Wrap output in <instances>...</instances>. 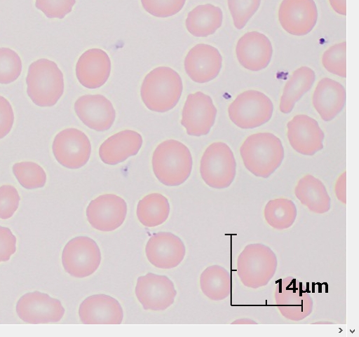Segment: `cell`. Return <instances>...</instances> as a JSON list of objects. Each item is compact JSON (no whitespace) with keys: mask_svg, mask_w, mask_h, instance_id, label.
<instances>
[{"mask_svg":"<svg viewBox=\"0 0 359 337\" xmlns=\"http://www.w3.org/2000/svg\"><path fill=\"white\" fill-rule=\"evenodd\" d=\"M287 128L290 144L298 153L311 156L323 149L325 135L313 118L297 115L288 122Z\"/></svg>","mask_w":359,"mask_h":337,"instance_id":"cell-15","label":"cell"},{"mask_svg":"<svg viewBox=\"0 0 359 337\" xmlns=\"http://www.w3.org/2000/svg\"><path fill=\"white\" fill-rule=\"evenodd\" d=\"M217 113L211 97L198 92L188 96L183 109L181 123L189 135L205 136L213 127Z\"/></svg>","mask_w":359,"mask_h":337,"instance_id":"cell-13","label":"cell"},{"mask_svg":"<svg viewBox=\"0 0 359 337\" xmlns=\"http://www.w3.org/2000/svg\"><path fill=\"white\" fill-rule=\"evenodd\" d=\"M15 114L8 99L0 96V139L5 138L12 130Z\"/></svg>","mask_w":359,"mask_h":337,"instance_id":"cell-36","label":"cell"},{"mask_svg":"<svg viewBox=\"0 0 359 337\" xmlns=\"http://www.w3.org/2000/svg\"><path fill=\"white\" fill-rule=\"evenodd\" d=\"M21 198L18 189L11 185L0 187V219L12 218L18 211Z\"/></svg>","mask_w":359,"mask_h":337,"instance_id":"cell-33","label":"cell"},{"mask_svg":"<svg viewBox=\"0 0 359 337\" xmlns=\"http://www.w3.org/2000/svg\"><path fill=\"white\" fill-rule=\"evenodd\" d=\"M87 218L97 231H114L124 223L128 214L126 200L114 194H104L92 200L87 208Z\"/></svg>","mask_w":359,"mask_h":337,"instance_id":"cell-11","label":"cell"},{"mask_svg":"<svg viewBox=\"0 0 359 337\" xmlns=\"http://www.w3.org/2000/svg\"><path fill=\"white\" fill-rule=\"evenodd\" d=\"M346 91L339 83L323 78L314 90L312 104L320 118L325 122L333 120L344 109Z\"/></svg>","mask_w":359,"mask_h":337,"instance_id":"cell-22","label":"cell"},{"mask_svg":"<svg viewBox=\"0 0 359 337\" xmlns=\"http://www.w3.org/2000/svg\"><path fill=\"white\" fill-rule=\"evenodd\" d=\"M222 10L211 4L202 5L191 11L186 20L188 32L197 38L213 35L222 25Z\"/></svg>","mask_w":359,"mask_h":337,"instance_id":"cell-23","label":"cell"},{"mask_svg":"<svg viewBox=\"0 0 359 337\" xmlns=\"http://www.w3.org/2000/svg\"><path fill=\"white\" fill-rule=\"evenodd\" d=\"M318 10L314 0H283L278 10V20L285 32L292 36H304L315 27Z\"/></svg>","mask_w":359,"mask_h":337,"instance_id":"cell-12","label":"cell"},{"mask_svg":"<svg viewBox=\"0 0 359 337\" xmlns=\"http://www.w3.org/2000/svg\"><path fill=\"white\" fill-rule=\"evenodd\" d=\"M245 168L257 177L268 178L281 165L284 149L276 135L262 132L246 138L240 149Z\"/></svg>","mask_w":359,"mask_h":337,"instance_id":"cell-1","label":"cell"},{"mask_svg":"<svg viewBox=\"0 0 359 337\" xmlns=\"http://www.w3.org/2000/svg\"><path fill=\"white\" fill-rule=\"evenodd\" d=\"M76 0H36V8L50 19L62 20L72 12Z\"/></svg>","mask_w":359,"mask_h":337,"instance_id":"cell-34","label":"cell"},{"mask_svg":"<svg viewBox=\"0 0 359 337\" xmlns=\"http://www.w3.org/2000/svg\"><path fill=\"white\" fill-rule=\"evenodd\" d=\"M183 92L182 80L170 67H158L144 78L141 88L142 99L151 111L165 113L178 104Z\"/></svg>","mask_w":359,"mask_h":337,"instance_id":"cell-2","label":"cell"},{"mask_svg":"<svg viewBox=\"0 0 359 337\" xmlns=\"http://www.w3.org/2000/svg\"><path fill=\"white\" fill-rule=\"evenodd\" d=\"M27 83L29 97L40 107L54 106L65 92L63 73L55 62L47 59L30 66Z\"/></svg>","mask_w":359,"mask_h":337,"instance_id":"cell-4","label":"cell"},{"mask_svg":"<svg viewBox=\"0 0 359 337\" xmlns=\"http://www.w3.org/2000/svg\"><path fill=\"white\" fill-rule=\"evenodd\" d=\"M18 239L12 231L0 226V263L11 260L17 252Z\"/></svg>","mask_w":359,"mask_h":337,"instance_id":"cell-35","label":"cell"},{"mask_svg":"<svg viewBox=\"0 0 359 337\" xmlns=\"http://www.w3.org/2000/svg\"><path fill=\"white\" fill-rule=\"evenodd\" d=\"M145 251L149 261L154 266L164 270L177 267L186 255V247L182 239L169 232L153 235Z\"/></svg>","mask_w":359,"mask_h":337,"instance_id":"cell-14","label":"cell"},{"mask_svg":"<svg viewBox=\"0 0 359 337\" xmlns=\"http://www.w3.org/2000/svg\"><path fill=\"white\" fill-rule=\"evenodd\" d=\"M17 312L27 323L50 324L60 322L65 314V308L60 300L36 291L27 293L20 298Z\"/></svg>","mask_w":359,"mask_h":337,"instance_id":"cell-9","label":"cell"},{"mask_svg":"<svg viewBox=\"0 0 359 337\" xmlns=\"http://www.w3.org/2000/svg\"><path fill=\"white\" fill-rule=\"evenodd\" d=\"M22 71V62L19 55L10 48H0V84L15 82Z\"/></svg>","mask_w":359,"mask_h":337,"instance_id":"cell-29","label":"cell"},{"mask_svg":"<svg viewBox=\"0 0 359 337\" xmlns=\"http://www.w3.org/2000/svg\"><path fill=\"white\" fill-rule=\"evenodd\" d=\"M170 212L168 198L160 193H151L139 202L137 216L143 226L153 228L164 223L169 217Z\"/></svg>","mask_w":359,"mask_h":337,"instance_id":"cell-26","label":"cell"},{"mask_svg":"<svg viewBox=\"0 0 359 337\" xmlns=\"http://www.w3.org/2000/svg\"><path fill=\"white\" fill-rule=\"evenodd\" d=\"M316 80L314 71L306 67L294 71L283 89L280 102V111L290 114L295 104L311 90Z\"/></svg>","mask_w":359,"mask_h":337,"instance_id":"cell-24","label":"cell"},{"mask_svg":"<svg viewBox=\"0 0 359 337\" xmlns=\"http://www.w3.org/2000/svg\"><path fill=\"white\" fill-rule=\"evenodd\" d=\"M74 108L80 120L97 132L109 130L116 121V110L103 95H84L76 101Z\"/></svg>","mask_w":359,"mask_h":337,"instance_id":"cell-18","label":"cell"},{"mask_svg":"<svg viewBox=\"0 0 359 337\" xmlns=\"http://www.w3.org/2000/svg\"><path fill=\"white\" fill-rule=\"evenodd\" d=\"M135 294L144 309L160 311L174 303L177 292L169 277L149 273L137 279Z\"/></svg>","mask_w":359,"mask_h":337,"instance_id":"cell-10","label":"cell"},{"mask_svg":"<svg viewBox=\"0 0 359 337\" xmlns=\"http://www.w3.org/2000/svg\"><path fill=\"white\" fill-rule=\"evenodd\" d=\"M143 144L140 134L124 130L107 139L100 146V157L109 165H116L138 154Z\"/></svg>","mask_w":359,"mask_h":337,"instance_id":"cell-21","label":"cell"},{"mask_svg":"<svg viewBox=\"0 0 359 337\" xmlns=\"http://www.w3.org/2000/svg\"><path fill=\"white\" fill-rule=\"evenodd\" d=\"M329 3L336 13L346 15V0H329Z\"/></svg>","mask_w":359,"mask_h":337,"instance_id":"cell-38","label":"cell"},{"mask_svg":"<svg viewBox=\"0 0 359 337\" xmlns=\"http://www.w3.org/2000/svg\"><path fill=\"white\" fill-rule=\"evenodd\" d=\"M53 154L65 167L77 170L84 167L91 156L92 146L82 131L69 128L60 132L53 144Z\"/></svg>","mask_w":359,"mask_h":337,"instance_id":"cell-8","label":"cell"},{"mask_svg":"<svg viewBox=\"0 0 359 337\" xmlns=\"http://www.w3.org/2000/svg\"><path fill=\"white\" fill-rule=\"evenodd\" d=\"M76 71L77 78L83 87L98 89L104 85L110 77L111 62L104 50L91 49L80 57Z\"/></svg>","mask_w":359,"mask_h":337,"instance_id":"cell-20","label":"cell"},{"mask_svg":"<svg viewBox=\"0 0 359 337\" xmlns=\"http://www.w3.org/2000/svg\"><path fill=\"white\" fill-rule=\"evenodd\" d=\"M13 173L19 183L27 189L43 188L47 182L46 171L36 163H16L13 166Z\"/></svg>","mask_w":359,"mask_h":337,"instance_id":"cell-28","label":"cell"},{"mask_svg":"<svg viewBox=\"0 0 359 337\" xmlns=\"http://www.w3.org/2000/svg\"><path fill=\"white\" fill-rule=\"evenodd\" d=\"M236 54L238 62L244 69L258 72L265 69L270 64L273 48L265 35L251 32L238 40Z\"/></svg>","mask_w":359,"mask_h":337,"instance_id":"cell-17","label":"cell"},{"mask_svg":"<svg viewBox=\"0 0 359 337\" xmlns=\"http://www.w3.org/2000/svg\"><path fill=\"white\" fill-rule=\"evenodd\" d=\"M79 316L85 324H120L123 310L118 300L107 294H95L80 305Z\"/></svg>","mask_w":359,"mask_h":337,"instance_id":"cell-19","label":"cell"},{"mask_svg":"<svg viewBox=\"0 0 359 337\" xmlns=\"http://www.w3.org/2000/svg\"><path fill=\"white\" fill-rule=\"evenodd\" d=\"M346 43L336 44L323 55L322 64L329 73L345 78L346 77Z\"/></svg>","mask_w":359,"mask_h":337,"instance_id":"cell-30","label":"cell"},{"mask_svg":"<svg viewBox=\"0 0 359 337\" xmlns=\"http://www.w3.org/2000/svg\"><path fill=\"white\" fill-rule=\"evenodd\" d=\"M273 105L264 93L248 90L239 95L229 106V116L237 127L244 130L257 128L268 123Z\"/></svg>","mask_w":359,"mask_h":337,"instance_id":"cell-6","label":"cell"},{"mask_svg":"<svg viewBox=\"0 0 359 337\" xmlns=\"http://www.w3.org/2000/svg\"><path fill=\"white\" fill-rule=\"evenodd\" d=\"M228 272L219 266L207 268L201 274V288L210 299L219 301L228 296Z\"/></svg>","mask_w":359,"mask_h":337,"instance_id":"cell-27","label":"cell"},{"mask_svg":"<svg viewBox=\"0 0 359 337\" xmlns=\"http://www.w3.org/2000/svg\"><path fill=\"white\" fill-rule=\"evenodd\" d=\"M294 192L297 199L311 211L324 213L330 209V198L327 190L324 184L313 176L302 177Z\"/></svg>","mask_w":359,"mask_h":337,"instance_id":"cell-25","label":"cell"},{"mask_svg":"<svg viewBox=\"0 0 359 337\" xmlns=\"http://www.w3.org/2000/svg\"><path fill=\"white\" fill-rule=\"evenodd\" d=\"M200 172L203 180L210 187L228 188L236 174V162L230 147L223 142L210 145L202 156Z\"/></svg>","mask_w":359,"mask_h":337,"instance_id":"cell-5","label":"cell"},{"mask_svg":"<svg viewBox=\"0 0 359 337\" xmlns=\"http://www.w3.org/2000/svg\"><path fill=\"white\" fill-rule=\"evenodd\" d=\"M261 0H228V7L234 27L238 30L245 28L259 8Z\"/></svg>","mask_w":359,"mask_h":337,"instance_id":"cell-31","label":"cell"},{"mask_svg":"<svg viewBox=\"0 0 359 337\" xmlns=\"http://www.w3.org/2000/svg\"><path fill=\"white\" fill-rule=\"evenodd\" d=\"M62 264L67 273L84 278L93 275L100 268L102 254L97 243L87 236L73 238L65 245Z\"/></svg>","mask_w":359,"mask_h":337,"instance_id":"cell-7","label":"cell"},{"mask_svg":"<svg viewBox=\"0 0 359 337\" xmlns=\"http://www.w3.org/2000/svg\"><path fill=\"white\" fill-rule=\"evenodd\" d=\"M152 165L155 176L167 186H178L190 177L193 159L187 146L177 140H167L155 150Z\"/></svg>","mask_w":359,"mask_h":337,"instance_id":"cell-3","label":"cell"},{"mask_svg":"<svg viewBox=\"0 0 359 337\" xmlns=\"http://www.w3.org/2000/svg\"><path fill=\"white\" fill-rule=\"evenodd\" d=\"M222 67L219 51L209 45L198 44L187 54L184 68L189 77L195 83L203 84L215 79Z\"/></svg>","mask_w":359,"mask_h":337,"instance_id":"cell-16","label":"cell"},{"mask_svg":"<svg viewBox=\"0 0 359 337\" xmlns=\"http://www.w3.org/2000/svg\"><path fill=\"white\" fill-rule=\"evenodd\" d=\"M335 193L338 199L346 203V172L339 177L335 186Z\"/></svg>","mask_w":359,"mask_h":337,"instance_id":"cell-37","label":"cell"},{"mask_svg":"<svg viewBox=\"0 0 359 337\" xmlns=\"http://www.w3.org/2000/svg\"><path fill=\"white\" fill-rule=\"evenodd\" d=\"M187 0H142L144 9L158 18H168L179 13Z\"/></svg>","mask_w":359,"mask_h":337,"instance_id":"cell-32","label":"cell"}]
</instances>
